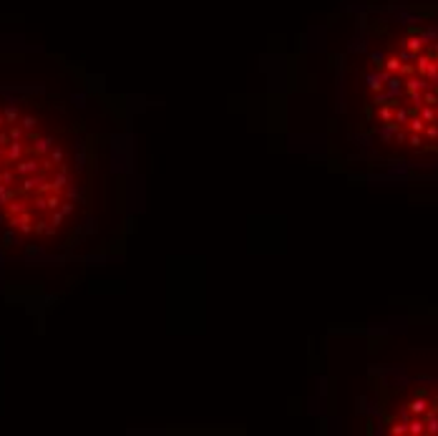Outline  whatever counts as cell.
<instances>
[{
    "mask_svg": "<svg viewBox=\"0 0 438 436\" xmlns=\"http://www.w3.org/2000/svg\"><path fill=\"white\" fill-rule=\"evenodd\" d=\"M96 136L66 104L0 91V250L43 255L76 245L93 222Z\"/></svg>",
    "mask_w": 438,
    "mask_h": 436,
    "instance_id": "6da1fadb",
    "label": "cell"
},
{
    "mask_svg": "<svg viewBox=\"0 0 438 436\" xmlns=\"http://www.w3.org/2000/svg\"><path fill=\"white\" fill-rule=\"evenodd\" d=\"M353 104L378 154L438 167V13L383 23L363 43Z\"/></svg>",
    "mask_w": 438,
    "mask_h": 436,
    "instance_id": "7a4b0ae2",
    "label": "cell"
},
{
    "mask_svg": "<svg viewBox=\"0 0 438 436\" xmlns=\"http://www.w3.org/2000/svg\"><path fill=\"white\" fill-rule=\"evenodd\" d=\"M390 434H438V388H418L396 403Z\"/></svg>",
    "mask_w": 438,
    "mask_h": 436,
    "instance_id": "3957f363",
    "label": "cell"
}]
</instances>
